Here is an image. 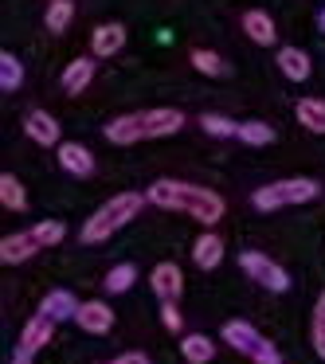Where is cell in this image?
Here are the masks:
<instances>
[{
    "label": "cell",
    "instance_id": "obj_1",
    "mask_svg": "<svg viewBox=\"0 0 325 364\" xmlns=\"http://www.w3.org/2000/svg\"><path fill=\"white\" fill-rule=\"evenodd\" d=\"M149 204L165 208V212H184L196 223L212 228V223L223 220V196L212 188H200V184H184V181H157L149 184Z\"/></svg>",
    "mask_w": 325,
    "mask_h": 364
},
{
    "label": "cell",
    "instance_id": "obj_2",
    "mask_svg": "<svg viewBox=\"0 0 325 364\" xmlns=\"http://www.w3.org/2000/svg\"><path fill=\"white\" fill-rule=\"evenodd\" d=\"M184 129V114L173 106H157V110H137V114H118L106 122L102 137L110 145H137V141H157V137H173Z\"/></svg>",
    "mask_w": 325,
    "mask_h": 364
},
{
    "label": "cell",
    "instance_id": "obj_3",
    "mask_svg": "<svg viewBox=\"0 0 325 364\" xmlns=\"http://www.w3.org/2000/svg\"><path fill=\"white\" fill-rule=\"evenodd\" d=\"M145 204H149V196H145V192H118V196H110L87 223H82V243H90V247L106 243V239H110L114 231L126 228V223L134 220Z\"/></svg>",
    "mask_w": 325,
    "mask_h": 364
},
{
    "label": "cell",
    "instance_id": "obj_4",
    "mask_svg": "<svg viewBox=\"0 0 325 364\" xmlns=\"http://www.w3.org/2000/svg\"><path fill=\"white\" fill-rule=\"evenodd\" d=\"M317 192H321V184L309 181V176H286V181L262 184L251 196V204L259 208V212H282V208H298V204L317 200Z\"/></svg>",
    "mask_w": 325,
    "mask_h": 364
},
{
    "label": "cell",
    "instance_id": "obj_5",
    "mask_svg": "<svg viewBox=\"0 0 325 364\" xmlns=\"http://www.w3.org/2000/svg\"><path fill=\"white\" fill-rule=\"evenodd\" d=\"M220 333H223V341H228L235 353L251 356L255 364H282V353H278V348L270 345L262 333H255V325H247V321H228Z\"/></svg>",
    "mask_w": 325,
    "mask_h": 364
},
{
    "label": "cell",
    "instance_id": "obj_6",
    "mask_svg": "<svg viewBox=\"0 0 325 364\" xmlns=\"http://www.w3.org/2000/svg\"><path fill=\"white\" fill-rule=\"evenodd\" d=\"M239 267H243L247 274H251L255 282L262 286V290H270V294L290 290V274H286V270L278 267L275 259H267L262 251H243V255H239Z\"/></svg>",
    "mask_w": 325,
    "mask_h": 364
},
{
    "label": "cell",
    "instance_id": "obj_7",
    "mask_svg": "<svg viewBox=\"0 0 325 364\" xmlns=\"http://www.w3.org/2000/svg\"><path fill=\"white\" fill-rule=\"evenodd\" d=\"M75 325L90 337H106L114 329V309L106 301H79V314H75Z\"/></svg>",
    "mask_w": 325,
    "mask_h": 364
},
{
    "label": "cell",
    "instance_id": "obj_8",
    "mask_svg": "<svg viewBox=\"0 0 325 364\" xmlns=\"http://www.w3.org/2000/svg\"><path fill=\"white\" fill-rule=\"evenodd\" d=\"M55 157H59V165H63V173L79 176V181L95 176V153H90L87 145H79V141H63V145L55 149Z\"/></svg>",
    "mask_w": 325,
    "mask_h": 364
},
{
    "label": "cell",
    "instance_id": "obj_9",
    "mask_svg": "<svg viewBox=\"0 0 325 364\" xmlns=\"http://www.w3.org/2000/svg\"><path fill=\"white\" fill-rule=\"evenodd\" d=\"M36 251H43L40 239H36V231H16V235H9L4 243H0V262L4 267H20V262H28Z\"/></svg>",
    "mask_w": 325,
    "mask_h": 364
},
{
    "label": "cell",
    "instance_id": "obj_10",
    "mask_svg": "<svg viewBox=\"0 0 325 364\" xmlns=\"http://www.w3.org/2000/svg\"><path fill=\"white\" fill-rule=\"evenodd\" d=\"M149 286H153V294H157L161 301H176L181 290H184L181 267H176V262H157V267L149 270Z\"/></svg>",
    "mask_w": 325,
    "mask_h": 364
},
{
    "label": "cell",
    "instance_id": "obj_11",
    "mask_svg": "<svg viewBox=\"0 0 325 364\" xmlns=\"http://www.w3.org/2000/svg\"><path fill=\"white\" fill-rule=\"evenodd\" d=\"M24 134L32 137L36 145H51V149H59V122L51 118L48 110H28L24 114Z\"/></svg>",
    "mask_w": 325,
    "mask_h": 364
},
{
    "label": "cell",
    "instance_id": "obj_12",
    "mask_svg": "<svg viewBox=\"0 0 325 364\" xmlns=\"http://www.w3.org/2000/svg\"><path fill=\"white\" fill-rule=\"evenodd\" d=\"M51 337H55V321L43 317V314H36V317H28V325H24V333H20V345L16 348H24V353L36 356L43 345H51Z\"/></svg>",
    "mask_w": 325,
    "mask_h": 364
},
{
    "label": "cell",
    "instance_id": "obj_13",
    "mask_svg": "<svg viewBox=\"0 0 325 364\" xmlns=\"http://www.w3.org/2000/svg\"><path fill=\"white\" fill-rule=\"evenodd\" d=\"M122 48H126V28L122 24H98L95 32H90V51H95V59H110V55H118Z\"/></svg>",
    "mask_w": 325,
    "mask_h": 364
},
{
    "label": "cell",
    "instance_id": "obj_14",
    "mask_svg": "<svg viewBox=\"0 0 325 364\" xmlns=\"http://www.w3.org/2000/svg\"><path fill=\"white\" fill-rule=\"evenodd\" d=\"M40 314L51 317V321H75V314H79V298H75L71 290H51L48 298L40 301Z\"/></svg>",
    "mask_w": 325,
    "mask_h": 364
},
{
    "label": "cell",
    "instance_id": "obj_15",
    "mask_svg": "<svg viewBox=\"0 0 325 364\" xmlns=\"http://www.w3.org/2000/svg\"><path fill=\"white\" fill-rule=\"evenodd\" d=\"M275 63H278V71H282L290 82H306L309 71H314V63H309V55L302 48H278Z\"/></svg>",
    "mask_w": 325,
    "mask_h": 364
},
{
    "label": "cell",
    "instance_id": "obj_16",
    "mask_svg": "<svg viewBox=\"0 0 325 364\" xmlns=\"http://www.w3.org/2000/svg\"><path fill=\"white\" fill-rule=\"evenodd\" d=\"M192 262H196V270H215L223 262V239L215 235V231L200 235L196 243H192Z\"/></svg>",
    "mask_w": 325,
    "mask_h": 364
},
{
    "label": "cell",
    "instance_id": "obj_17",
    "mask_svg": "<svg viewBox=\"0 0 325 364\" xmlns=\"http://www.w3.org/2000/svg\"><path fill=\"white\" fill-rule=\"evenodd\" d=\"M95 79V55H82V59H71L63 71V90L67 95H82Z\"/></svg>",
    "mask_w": 325,
    "mask_h": 364
},
{
    "label": "cell",
    "instance_id": "obj_18",
    "mask_svg": "<svg viewBox=\"0 0 325 364\" xmlns=\"http://www.w3.org/2000/svg\"><path fill=\"white\" fill-rule=\"evenodd\" d=\"M243 32H247V40L262 43V48H270V43L278 40V32H275V20H270L267 12H259V9L243 12Z\"/></svg>",
    "mask_w": 325,
    "mask_h": 364
},
{
    "label": "cell",
    "instance_id": "obj_19",
    "mask_svg": "<svg viewBox=\"0 0 325 364\" xmlns=\"http://www.w3.org/2000/svg\"><path fill=\"white\" fill-rule=\"evenodd\" d=\"M181 356L188 364H212L215 345L204 337V333H184V337H181Z\"/></svg>",
    "mask_w": 325,
    "mask_h": 364
},
{
    "label": "cell",
    "instance_id": "obj_20",
    "mask_svg": "<svg viewBox=\"0 0 325 364\" xmlns=\"http://www.w3.org/2000/svg\"><path fill=\"white\" fill-rule=\"evenodd\" d=\"M294 114H298V122L309 129V134H325V102L321 98H298Z\"/></svg>",
    "mask_w": 325,
    "mask_h": 364
},
{
    "label": "cell",
    "instance_id": "obj_21",
    "mask_svg": "<svg viewBox=\"0 0 325 364\" xmlns=\"http://www.w3.org/2000/svg\"><path fill=\"white\" fill-rule=\"evenodd\" d=\"M192 67H196L200 75H208V79H223V75H231L228 59H223L220 51H208V48L192 51Z\"/></svg>",
    "mask_w": 325,
    "mask_h": 364
},
{
    "label": "cell",
    "instance_id": "obj_22",
    "mask_svg": "<svg viewBox=\"0 0 325 364\" xmlns=\"http://www.w3.org/2000/svg\"><path fill=\"white\" fill-rule=\"evenodd\" d=\"M0 204L9 208V212H24L28 208V192L20 184V176H12V173L0 176Z\"/></svg>",
    "mask_w": 325,
    "mask_h": 364
},
{
    "label": "cell",
    "instance_id": "obj_23",
    "mask_svg": "<svg viewBox=\"0 0 325 364\" xmlns=\"http://www.w3.org/2000/svg\"><path fill=\"white\" fill-rule=\"evenodd\" d=\"M75 16V4L71 0H48V12H43V24H48V32H67V24H71Z\"/></svg>",
    "mask_w": 325,
    "mask_h": 364
},
{
    "label": "cell",
    "instance_id": "obj_24",
    "mask_svg": "<svg viewBox=\"0 0 325 364\" xmlns=\"http://www.w3.org/2000/svg\"><path fill=\"white\" fill-rule=\"evenodd\" d=\"M134 282H137V267H134V262H118V267H110V274H106V290H110V294H126Z\"/></svg>",
    "mask_w": 325,
    "mask_h": 364
},
{
    "label": "cell",
    "instance_id": "obj_25",
    "mask_svg": "<svg viewBox=\"0 0 325 364\" xmlns=\"http://www.w3.org/2000/svg\"><path fill=\"white\" fill-rule=\"evenodd\" d=\"M239 141L243 145H270L275 141V129L267 126V122H239Z\"/></svg>",
    "mask_w": 325,
    "mask_h": 364
},
{
    "label": "cell",
    "instance_id": "obj_26",
    "mask_svg": "<svg viewBox=\"0 0 325 364\" xmlns=\"http://www.w3.org/2000/svg\"><path fill=\"white\" fill-rule=\"evenodd\" d=\"M20 82H24V67H20V59L12 55V51H4V55H0V87L20 90Z\"/></svg>",
    "mask_w": 325,
    "mask_h": 364
},
{
    "label": "cell",
    "instance_id": "obj_27",
    "mask_svg": "<svg viewBox=\"0 0 325 364\" xmlns=\"http://www.w3.org/2000/svg\"><path fill=\"white\" fill-rule=\"evenodd\" d=\"M200 129L212 134V137H239V122L223 118V114H204V118H200Z\"/></svg>",
    "mask_w": 325,
    "mask_h": 364
},
{
    "label": "cell",
    "instance_id": "obj_28",
    "mask_svg": "<svg viewBox=\"0 0 325 364\" xmlns=\"http://www.w3.org/2000/svg\"><path fill=\"white\" fill-rule=\"evenodd\" d=\"M32 231H36V239H40V247H55V243L67 239V228L59 220H40Z\"/></svg>",
    "mask_w": 325,
    "mask_h": 364
},
{
    "label": "cell",
    "instance_id": "obj_29",
    "mask_svg": "<svg viewBox=\"0 0 325 364\" xmlns=\"http://www.w3.org/2000/svg\"><path fill=\"white\" fill-rule=\"evenodd\" d=\"M314 348L321 353V360H325V294L317 298V306H314Z\"/></svg>",
    "mask_w": 325,
    "mask_h": 364
},
{
    "label": "cell",
    "instance_id": "obj_30",
    "mask_svg": "<svg viewBox=\"0 0 325 364\" xmlns=\"http://www.w3.org/2000/svg\"><path fill=\"white\" fill-rule=\"evenodd\" d=\"M161 321H165L169 333H181L184 329V317H181V309H176V301H161Z\"/></svg>",
    "mask_w": 325,
    "mask_h": 364
},
{
    "label": "cell",
    "instance_id": "obj_31",
    "mask_svg": "<svg viewBox=\"0 0 325 364\" xmlns=\"http://www.w3.org/2000/svg\"><path fill=\"white\" fill-rule=\"evenodd\" d=\"M106 364H153L145 353H122V356H114V360H106Z\"/></svg>",
    "mask_w": 325,
    "mask_h": 364
},
{
    "label": "cell",
    "instance_id": "obj_32",
    "mask_svg": "<svg viewBox=\"0 0 325 364\" xmlns=\"http://www.w3.org/2000/svg\"><path fill=\"white\" fill-rule=\"evenodd\" d=\"M12 364H32V353H24V348H16V356H12Z\"/></svg>",
    "mask_w": 325,
    "mask_h": 364
},
{
    "label": "cell",
    "instance_id": "obj_33",
    "mask_svg": "<svg viewBox=\"0 0 325 364\" xmlns=\"http://www.w3.org/2000/svg\"><path fill=\"white\" fill-rule=\"evenodd\" d=\"M317 28H321V32H325V9L317 12Z\"/></svg>",
    "mask_w": 325,
    "mask_h": 364
}]
</instances>
